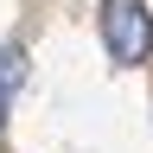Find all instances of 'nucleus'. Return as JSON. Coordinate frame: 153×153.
I'll use <instances>...</instances> for the list:
<instances>
[{
	"instance_id": "obj_1",
	"label": "nucleus",
	"mask_w": 153,
	"mask_h": 153,
	"mask_svg": "<svg viewBox=\"0 0 153 153\" xmlns=\"http://www.w3.org/2000/svg\"><path fill=\"white\" fill-rule=\"evenodd\" d=\"M102 45L115 64H147V51H153L147 0H102Z\"/></svg>"
},
{
	"instance_id": "obj_2",
	"label": "nucleus",
	"mask_w": 153,
	"mask_h": 153,
	"mask_svg": "<svg viewBox=\"0 0 153 153\" xmlns=\"http://www.w3.org/2000/svg\"><path fill=\"white\" fill-rule=\"evenodd\" d=\"M19 89H26V45H0V121L13 115Z\"/></svg>"
}]
</instances>
